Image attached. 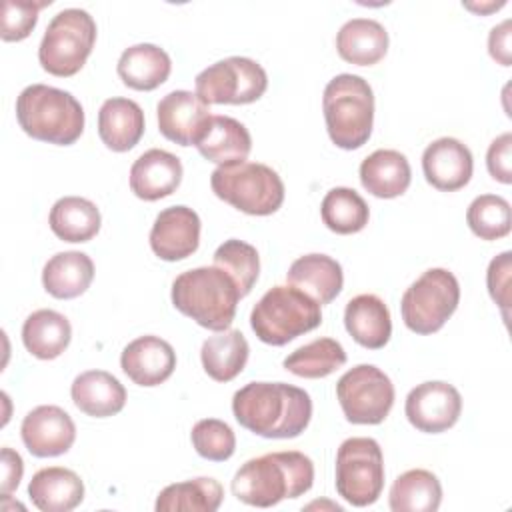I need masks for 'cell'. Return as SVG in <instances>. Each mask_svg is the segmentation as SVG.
Segmentation results:
<instances>
[{
	"mask_svg": "<svg viewBox=\"0 0 512 512\" xmlns=\"http://www.w3.org/2000/svg\"><path fill=\"white\" fill-rule=\"evenodd\" d=\"M240 426L262 438H296L312 418L310 394L286 382H248L232 396Z\"/></svg>",
	"mask_w": 512,
	"mask_h": 512,
	"instance_id": "cell-1",
	"label": "cell"
},
{
	"mask_svg": "<svg viewBox=\"0 0 512 512\" xmlns=\"http://www.w3.org/2000/svg\"><path fill=\"white\" fill-rule=\"evenodd\" d=\"M312 484V460L298 450H284L246 460L232 478V494L248 506L270 508L306 494Z\"/></svg>",
	"mask_w": 512,
	"mask_h": 512,
	"instance_id": "cell-2",
	"label": "cell"
},
{
	"mask_svg": "<svg viewBox=\"0 0 512 512\" xmlns=\"http://www.w3.org/2000/svg\"><path fill=\"white\" fill-rule=\"evenodd\" d=\"M170 296L178 312L214 332L230 328L242 298L236 282L218 266H198L178 274Z\"/></svg>",
	"mask_w": 512,
	"mask_h": 512,
	"instance_id": "cell-3",
	"label": "cell"
},
{
	"mask_svg": "<svg viewBox=\"0 0 512 512\" xmlns=\"http://www.w3.org/2000/svg\"><path fill=\"white\" fill-rule=\"evenodd\" d=\"M16 120L34 140L70 146L84 132V108L66 90L30 84L16 98Z\"/></svg>",
	"mask_w": 512,
	"mask_h": 512,
	"instance_id": "cell-4",
	"label": "cell"
},
{
	"mask_svg": "<svg viewBox=\"0 0 512 512\" xmlns=\"http://www.w3.org/2000/svg\"><path fill=\"white\" fill-rule=\"evenodd\" d=\"M324 122L330 140L342 150L364 146L374 126V92L358 74L334 76L322 94Z\"/></svg>",
	"mask_w": 512,
	"mask_h": 512,
	"instance_id": "cell-5",
	"label": "cell"
},
{
	"mask_svg": "<svg viewBox=\"0 0 512 512\" xmlns=\"http://www.w3.org/2000/svg\"><path fill=\"white\" fill-rule=\"evenodd\" d=\"M320 324V304L290 284L272 286L250 312L256 338L270 346H284Z\"/></svg>",
	"mask_w": 512,
	"mask_h": 512,
	"instance_id": "cell-6",
	"label": "cell"
},
{
	"mask_svg": "<svg viewBox=\"0 0 512 512\" xmlns=\"http://www.w3.org/2000/svg\"><path fill=\"white\" fill-rule=\"evenodd\" d=\"M212 192L250 216L274 214L284 202V182L276 170L260 162L218 166L210 174Z\"/></svg>",
	"mask_w": 512,
	"mask_h": 512,
	"instance_id": "cell-7",
	"label": "cell"
},
{
	"mask_svg": "<svg viewBox=\"0 0 512 512\" xmlns=\"http://www.w3.org/2000/svg\"><path fill=\"white\" fill-rule=\"evenodd\" d=\"M94 42V18L82 8H64L48 22L38 46V60L48 74L68 78L82 70Z\"/></svg>",
	"mask_w": 512,
	"mask_h": 512,
	"instance_id": "cell-8",
	"label": "cell"
},
{
	"mask_svg": "<svg viewBox=\"0 0 512 512\" xmlns=\"http://www.w3.org/2000/svg\"><path fill=\"white\" fill-rule=\"evenodd\" d=\"M460 284L446 268H428L402 294L400 312L408 330L434 334L456 312Z\"/></svg>",
	"mask_w": 512,
	"mask_h": 512,
	"instance_id": "cell-9",
	"label": "cell"
},
{
	"mask_svg": "<svg viewBox=\"0 0 512 512\" xmlns=\"http://www.w3.org/2000/svg\"><path fill=\"white\" fill-rule=\"evenodd\" d=\"M334 484L348 504L364 508L374 504L384 488V456L374 438H346L336 452Z\"/></svg>",
	"mask_w": 512,
	"mask_h": 512,
	"instance_id": "cell-10",
	"label": "cell"
},
{
	"mask_svg": "<svg viewBox=\"0 0 512 512\" xmlns=\"http://www.w3.org/2000/svg\"><path fill=\"white\" fill-rule=\"evenodd\" d=\"M196 94L210 104H250L268 88L266 70L252 58L230 56L204 68L196 80Z\"/></svg>",
	"mask_w": 512,
	"mask_h": 512,
	"instance_id": "cell-11",
	"label": "cell"
},
{
	"mask_svg": "<svg viewBox=\"0 0 512 512\" xmlns=\"http://www.w3.org/2000/svg\"><path fill=\"white\" fill-rule=\"evenodd\" d=\"M336 398L348 422L380 424L394 406V384L378 366L358 364L336 382Z\"/></svg>",
	"mask_w": 512,
	"mask_h": 512,
	"instance_id": "cell-12",
	"label": "cell"
},
{
	"mask_svg": "<svg viewBox=\"0 0 512 512\" xmlns=\"http://www.w3.org/2000/svg\"><path fill=\"white\" fill-rule=\"evenodd\" d=\"M462 412L460 392L444 380H428L414 386L404 404L408 422L426 434H440L452 428Z\"/></svg>",
	"mask_w": 512,
	"mask_h": 512,
	"instance_id": "cell-13",
	"label": "cell"
},
{
	"mask_svg": "<svg viewBox=\"0 0 512 512\" xmlns=\"http://www.w3.org/2000/svg\"><path fill=\"white\" fill-rule=\"evenodd\" d=\"M156 116L162 136L180 146H196L212 118L210 106L190 90H172L162 96Z\"/></svg>",
	"mask_w": 512,
	"mask_h": 512,
	"instance_id": "cell-14",
	"label": "cell"
},
{
	"mask_svg": "<svg viewBox=\"0 0 512 512\" xmlns=\"http://www.w3.org/2000/svg\"><path fill=\"white\" fill-rule=\"evenodd\" d=\"M20 436L32 456L54 458L72 448L76 440V424L60 406L42 404L24 416Z\"/></svg>",
	"mask_w": 512,
	"mask_h": 512,
	"instance_id": "cell-15",
	"label": "cell"
},
{
	"mask_svg": "<svg viewBox=\"0 0 512 512\" xmlns=\"http://www.w3.org/2000/svg\"><path fill=\"white\" fill-rule=\"evenodd\" d=\"M200 226V216L192 208L184 204L168 206L154 218L148 238L150 248L166 262L184 260L198 250Z\"/></svg>",
	"mask_w": 512,
	"mask_h": 512,
	"instance_id": "cell-16",
	"label": "cell"
},
{
	"mask_svg": "<svg viewBox=\"0 0 512 512\" xmlns=\"http://www.w3.org/2000/svg\"><path fill=\"white\" fill-rule=\"evenodd\" d=\"M120 366L134 384L152 388L172 376L176 368V352L172 344L160 336L144 334L124 346Z\"/></svg>",
	"mask_w": 512,
	"mask_h": 512,
	"instance_id": "cell-17",
	"label": "cell"
},
{
	"mask_svg": "<svg viewBox=\"0 0 512 512\" xmlns=\"http://www.w3.org/2000/svg\"><path fill=\"white\" fill-rule=\"evenodd\" d=\"M422 170L426 182L436 190L454 192L470 182L474 158L470 148L458 138L442 136L424 148Z\"/></svg>",
	"mask_w": 512,
	"mask_h": 512,
	"instance_id": "cell-18",
	"label": "cell"
},
{
	"mask_svg": "<svg viewBox=\"0 0 512 512\" xmlns=\"http://www.w3.org/2000/svg\"><path fill=\"white\" fill-rule=\"evenodd\" d=\"M182 182V162L176 154L150 148L130 166V190L146 202L170 196Z\"/></svg>",
	"mask_w": 512,
	"mask_h": 512,
	"instance_id": "cell-19",
	"label": "cell"
},
{
	"mask_svg": "<svg viewBox=\"0 0 512 512\" xmlns=\"http://www.w3.org/2000/svg\"><path fill=\"white\" fill-rule=\"evenodd\" d=\"M344 326L360 346L380 350L392 336V318L384 300L376 294H358L348 300Z\"/></svg>",
	"mask_w": 512,
	"mask_h": 512,
	"instance_id": "cell-20",
	"label": "cell"
},
{
	"mask_svg": "<svg viewBox=\"0 0 512 512\" xmlns=\"http://www.w3.org/2000/svg\"><path fill=\"white\" fill-rule=\"evenodd\" d=\"M286 280L290 286L302 290L322 306L330 304L340 294L344 274L340 262L332 256L314 252L296 258L286 272Z\"/></svg>",
	"mask_w": 512,
	"mask_h": 512,
	"instance_id": "cell-21",
	"label": "cell"
},
{
	"mask_svg": "<svg viewBox=\"0 0 512 512\" xmlns=\"http://www.w3.org/2000/svg\"><path fill=\"white\" fill-rule=\"evenodd\" d=\"M74 406L92 416L108 418L118 414L126 404V388L106 370H86L70 386Z\"/></svg>",
	"mask_w": 512,
	"mask_h": 512,
	"instance_id": "cell-22",
	"label": "cell"
},
{
	"mask_svg": "<svg viewBox=\"0 0 512 512\" xmlns=\"http://www.w3.org/2000/svg\"><path fill=\"white\" fill-rule=\"evenodd\" d=\"M28 496L42 512H70L84 500V482L70 468L48 466L32 476Z\"/></svg>",
	"mask_w": 512,
	"mask_h": 512,
	"instance_id": "cell-23",
	"label": "cell"
},
{
	"mask_svg": "<svg viewBox=\"0 0 512 512\" xmlns=\"http://www.w3.org/2000/svg\"><path fill=\"white\" fill-rule=\"evenodd\" d=\"M144 134V112L130 98H108L98 110V136L114 152L132 150Z\"/></svg>",
	"mask_w": 512,
	"mask_h": 512,
	"instance_id": "cell-24",
	"label": "cell"
},
{
	"mask_svg": "<svg viewBox=\"0 0 512 512\" xmlns=\"http://www.w3.org/2000/svg\"><path fill=\"white\" fill-rule=\"evenodd\" d=\"M116 70L128 88L150 92L168 80L172 60L164 48L142 42L126 48L120 54Z\"/></svg>",
	"mask_w": 512,
	"mask_h": 512,
	"instance_id": "cell-25",
	"label": "cell"
},
{
	"mask_svg": "<svg viewBox=\"0 0 512 512\" xmlns=\"http://www.w3.org/2000/svg\"><path fill=\"white\" fill-rule=\"evenodd\" d=\"M196 148L206 160L218 166L238 164L246 162L252 150V136L240 120L216 114L210 118L208 128Z\"/></svg>",
	"mask_w": 512,
	"mask_h": 512,
	"instance_id": "cell-26",
	"label": "cell"
},
{
	"mask_svg": "<svg viewBox=\"0 0 512 512\" xmlns=\"http://www.w3.org/2000/svg\"><path fill=\"white\" fill-rule=\"evenodd\" d=\"M412 180L408 158L390 148L374 150L360 164V182L376 198L402 196Z\"/></svg>",
	"mask_w": 512,
	"mask_h": 512,
	"instance_id": "cell-27",
	"label": "cell"
},
{
	"mask_svg": "<svg viewBox=\"0 0 512 512\" xmlns=\"http://www.w3.org/2000/svg\"><path fill=\"white\" fill-rule=\"evenodd\" d=\"M336 50L350 64L372 66L388 52V32L378 20L352 18L338 30Z\"/></svg>",
	"mask_w": 512,
	"mask_h": 512,
	"instance_id": "cell-28",
	"label": "cell"
},
{
	"mask_svg": "<svg viewBox=\"0 0 512 512\" xmlns=\"http://www.w3.org/2000/svg\"><path fill=\"white\" fill-rule=\"evenodd\" d=\"M94 278V262L88 254L66 250L54 254L42 268L44 290L58 300H72L84 294Z\"/></svg>",
	"mask_w": 512,
	"mask_h": 512,
	"instance_id": "cell-29",
	"label": "cell"
},
{
	"mask_svg": "<svg viewBox=\"0 0 512 512\" xmlns=\"http://www.w3.org/2000/svg\"><path fill=\"white\" fill-rule=\"evenodd\" d=\"M72 326L68 318L56 310H34L22 324V342L26 350L40 360L58 358L70 344Z\"/></svg>",
	"mask_w": 512,
	"mask_h": 512,
	"instance_id": "cell-30",
	"label": "cell"
},
{
	"mask_svg": "<svg viewBox=\"0 0 512 512\" xmlns=\"http://www.w3.org/2000/svg\"><path fill=\"white\" fill-rule=\"evenodd\" d=\"M250 346L240 330L228 328L208 336L200 348L204 372L216 382L234 380L246 366Z\"/></svg>",
	"mask_w": 512,
	"mask_h": 512,
	"instance_id": "cell-31",
	"label": "cell"
},
{
	"mask_svg": "<svg viewBox=\"0 0 512 512\" xmlns=\"http://www.w3.org/2000/svg\"><path fill=\"white\" fill-rule=\"evenodd\" d=\"M50 230L64 242H88L102 224L100 210L82 196H64L54 202L48 214Z\"/></svg>",
	"mask_w": 512,
	"mask_h": 512,
	"instance_id": "cell-32",
	"label": "cell"
},
{
	"mask_svg": "<svg viewBox=\"0 0 512 512\" xmlns=\"http://www.w3.org/2000/svg\"><path fill=\"white\" fill-rule=\"evenodd\" d=\"M224 500V488L218 480L200 476L160 490L154 508L158 512H216Z\"/></svg>",
	"mask_w": 512,
	"mask_h": 512,
	"instance_id": "cell-33",
	"label": "cell"
},
{
	"mask_svg": "<svg viewBox=\"0 0 512 512\" xmlns=\"http://www.w3.org/2000/svg\"><path fill=\"white\" fill-rule=\"evenodd\" d=\"M442 502V486L436 474L424 468L402 472L390 488L392 512H436Z\"/></svg>",
	"mask_w": 512,
	"mask_h": 512,
	"instance_id": "cell-34",
	"label": "cell"
},
{
	"mask_svg": "<svg viewBox=\"0 0 512 512\" xmlns=\"http://www.w3.org/2000/svg\"><path fill=\"white\" fill-rule=\"evenodd\" d=\"M346 364V352L334 338H316L284 358V368L298 378H326Z\"/></svg>",
	"mask_w": 512,
	"mask_h": 512,
	"instance_id": "cell-35",
	"label": "cell"
},
{
	"mask_svg": "<svg viewBox=\"0 0 512 512\" xmlns=\"http://www.w3.org/2000/svg\"><path fill=\"white\" fill-rule=\"evenodd\" d=\"M320 216L328 230L336 234H356L368 224L370 210L354 188L336 186L322 198Z\"/></svg>",
	"mask_w": 512,
	"mask_h": 512,
	"instance_id": "cell-36",
	"label": "cell"
},
{
	"mask_svg": "<svg viewBox=\"0 0 512 512\" xmlns=\"http://www.w3.org/2000/svg\"><path fill=\"white\" fill-rule=\"evenodd\" d=\"M214 266L222 268L238 286L240 296H246L258 280L260 258L252 244L230 238L224 240L214 252Z\"/></svg>",
	"mask_w": 512,
	"mask_h": 512,
	"instance_id": "cell-37",
	"label": "cell"
},
{
	"mask_svg": "<svg viewBox=\"0 0 512 512\" xmlns=\"http://www.w3.org/2000/svg\"><path fill=\"white\" fill-rule=\"evenodd\" d=\"M466 222L480 240L504 238L510 232V204L498 194H480L470 202Z\"/></svg>",
	"mask_w": 512,
	"mask_h": 512,
	"instance_id": "cell-38",
	"label": "cell"
},
{
	"mask_svg": "<svg viewBox=\"0 0 512 512\" xmlns=\"http://www.w3.org/2000/svg\"><path fill=\"white\" fill-rule=\"evenodd\" d=\"M190 440L194 450L212 462L228 460L236 450V436L232 428L218 418H202L192 426Z\"/></svg>",
	"mask_w": 512,
	"mask_h": 512,
	"instance_id": "cell-39",
	"label": "cell"
},
{
	"mask_svg": "<svg viewBox=\"0 0 512 512\" xmlns=\"http://www.w3.org/2000/svg\"><path fill=\"white\" fill-rule=\"evenodd\" d=\"M50 6L48 2L30 0H4L2 2V24L0 36L4 42H18L30 36L38 22L40 8Z\"/></svg>",
	"mask_w": 512,
	"mask_h": 512,
	"instance_id": "cell-40",
	"label": "cell"
},
{
	"mask_svg": "<svg viewBox=\"0 0 512 512\" xmlns=\"http://www.w3.org/2000/svg\"><path fill=\"white\" fill-rule=\"evenodd\" d=\"M510 252H502L496 258H492L488 272H486V284L492 300L500 306L502 316L508 318V304H510Z\"/></svg>",
	"mask_w": 512,
	"mask_h": 512,
	"instance_id": "cell-41",
	"label": "cell"
},
{
	"mask_svg": "<svg viewBox=\"0 0 512 512\" xmlns=\"http://www.w3.org/2000/svg\"><path fill=\"white\" fill-rule=\"evenodd\" d=\"M510 158H512V134L504 132L490 142L488 152H486V168L494 180H498L502 184L512 182V168H510L512 160Z\"/></svg>",
	"mask_w": 512,
	"mask_h": 512,
	"instance_id": "cell-42",
	"label": "cell"
},
{
	"mask_svg": "<svg viewBox=\"0 0 512 512\" xmlns=\"http://www.w3.org/2000/svg\"><path fill=\"white\" fill-rule=\"evenodd\" d=\"M0 462H2V476H0V492L2 496H10L24 474V462L16 450L10 446H4L0 452Z\"/></svg>",
	"mask_w": 512,
	"mask_h": 512,
	"instance_id": "cell-43",
	"label": "cell"
},
{
	"mask_svg": "<svg viewBox=\"0 0 512 512\" xmlns=\"http://www.w3.org/2000/svg\"><path fill=\"white\" fill-rule=\"evenodd\" d=\"M488 52L498 64L510 66V20H504L490 30Z\"/></svg>",
	"mask_w": 512,
	"mask_h": 512,
	"instance_id": "cell-44",
	"label": "cell"
},
{
	"mask_svg": "<svg viewBox=\"0 0 512 512\" xmlns=\"http://www.w3.org/2000/svg\"><path fill=\"white\" fill-rule=\"evenodd\" d=\"M502 6H504V2L490 4V6H474V4H466V8H468V10H476V12H480V14H484V12H488V10H498V8H502Z\"/></svg>",
	"mask_w": 512,
	"mask_h": 512,
	"instance_id": "cell-45",
	"label": "cell"
}]
</instances>
